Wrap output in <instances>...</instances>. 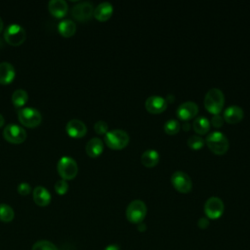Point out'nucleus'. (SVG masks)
<instances>
[{
	"label": "nucleus",
	"mask_w": 250,
	"mask_h": 250,
	"mask_svg": "<svg viewBox=\"0 0 250 250\" xmlns=\"http://www.w3.org/2000/svg\"><path fill=\"white\" fill-rule=\"evenodd\" d=\"M59 175L63 180H72L78 173V166L76 161L69 156H62L57 164Z\"/></svg>",
	"instance_id": "nucleus-6"
},
{
	"label": "nucleus",
	"mask_w": 250,
	"mask_h": 250,
	"mask_svg": "<svg viewBox=\"0 0 250 250\" xmlns=\"http://www.w3.org/2000/svg\"><path fill=\"white\" fill-rule=\"evenodd\" d=\"M15 212L13 208L6 204V203H0V221L4 223H10L14 220Z\"/></svg>",
	"instance_id": "nucleus-25"
},
{
	"label": "nucleus",
	"mask_w": 250,
	"mask_h": 250,
	"mask_svg": "<svg viewBox=\"0 0 250 250\" xmlns=\"http://www.w3.org/2000/svg\"><path fill=\"white\" fill-rule=\"evenodd\" d=\"M146 215V205L141 199L131 201L126 208V218L132 224L143 223Z\"/></svg>",
	"instance_id": "nucleus-4"
},
{
	"label": "nucleus",
	"mask_w": 250,
	"mask_h": 250,
	"mask_svg": "<svg viewBox=\"0 0 250 250\" xmlns=\"http://www.w3.org/2000/svg\"><path fill=\"white\" fill-rule=\"evenodd\" d=\"M16 75L15 67L8 62H0V84L6 85L11 83Z\"/></svg>",
	"instance_id": "nucleus-19"
},
{
	"label": "nucleus",
	"mask_w": 250,
	"mask_h": 250,
	"mask_svg": "<svg viewBox=\"0 0 250 250\" xmlns=\"http://www.w3.org/2000/svg\"><path fill=\"white\" fill-rule=\"evenodd\" d=\"M2 29H3V21H2V20L0 18V32L2 31Z\"/></svg>",
	"instance_id": "nucleus-38"
},
{
	"label": "nucleus",
	"mask_w": 250,
	"mask_h": 250,
	"mask_svg": "<svg viewBox=\"0 0 250 250\" xmlns=\"http://www.w3.org/2000/svg\"><path fill=\"white\" fill-rule=\"evenodd\" d=\"M31 191V187L29 184L27 183H21L19 186H18V192L21 194V195H27L29 194Z\"/></svg>",
	"instance_id": "nucleus-31"
},
{
	"label": "nucleus",
	"mask_w": 250,
	"mask_h": 250,
	"mask_svg": "<svg viewBox=\"0 0 250 250\" xmlns=\"http://www.w3.org/2000/svg\"><path fill=\"white\" fill-rule=\"evenodd\" d=\"M146 225L145 224H143V223H140V224H138V229L140 230V231H145L146 230Z\"/></svg>",
	"instance_id": "nucleus-35"
},
{
	"label": "nucleus",
	"mask_w": 250,
	"mask_h": 250,
	"mask_svg": "<svg viewBox=\"0 0 250 250\" xmlns=\"http://www.w3.org/2000/svg\"><path fill=\"white\" fill-rule=\"evenodd\" d=\"M243 109L238 105L228 106L223 113V118L229 124H236L243 118Z\"/></svg>",
	"instance_id": "nucleus-15"
},
{
	"label": "nucleus",
	"mask_w": 250,
	"mask_h": 250,
	"mask_svg": "<svg viewBox=\"0 0 250 250\" xmlns=\"http://www.w3.org/2000/svg\"><path fill=\"white\" fill-rule=\"evenodd\" d=\"M94 6L92 3L84 1L74 5L71 10L72 17L79 21H86L94 16Z\"/></svg>",
	"instance_id": "nucleus-11"
},
{
	"label": "nucleus",
	"mask_w": 250,
	"mask_h": 250,
	"mask_svg": "<svg viewBox=\"0 0 250 250\" xmlns=\"http://www.w3.org/2000/svg\"><path fill=\"white\" fill-rule=\"evenodd\" d=\"M225 96L218 88L210 89L204 98V106L212 114H219L224 106Z\"/></svg>",
	"instance_id": "nucleus-1"
},
{
	"label": "nucleus",
	"mask_w": 250,
	"mask_h": 250,
	"mask_svg": "<svg viewBox=\"0 0 250 250\" xmlns=\"http://www.w3.org/2000/svg\"><path fill=\"white\" fill-rule=\"evenodd\" d=\"M113 13V7L109 2H102L94 9V17L100 21H107Z\"/></svg>",
	"instance_id": "nucleus-16"
},
{
	"label": "nucleus",
	"mask_w": 250,
	"mask_h": 250,
	"mask_svg": "<svg viewBox=\"0 0 250 250\" xmlns=\"http://www.w3.org/2000/svg\"><path fill=\"white\" fill-rule=\"evenodd\" d=\"M223 123H224V118L219 114H215L211 119V124L216 128H220L223 125Z\"/></svg>",
	"instance_id": "nucleus-32"
},
{
	"label": "nucleus",
	"mask_w": 250,
	"mask_h": 250,
	"mask_svg": "<svg viewBox=\"0 0 250 250\" xmlns=\"http://www.w3.org/2000/svg\"><path fill=\"white\" fill-rule=\"evenodd\" d=\"M55 190L58 194L60 195H63L67 192L68 190V184L65 180L62 179V180H58L55 183Z\"/></svg>",
	"instance_id": "nucleus-29"
},
{
	"label": "nucleus",
	"mask_w": 250,
	"mask_h": 250,
	"mask_svg": "<svg viewBox=\"0 0 250 250\" xmlns=\"http://www.w3.org/2000/svg\"><path fill=\"white\" fill-rule=\"evenodd\" d=\"M167 104L168 103L164 98L156 95L148 97L145 103L146 109L152 114H158L163 112L166 109Z\"/></svg>",
	"instance_id": "nucleus-12"
},
{
	"label": "nucleus",
	"mask_w": 250,
	"mask_h": 250,
	"mask_svg": "<svg viewBox=\"0 0 250 250\" xmlns=\"http://www.w3.org/2000/svg\"><path fill=\"white\" fill-rule=\"evenodd\" d=\"M33 200L34 202L41 207L47 206L51 202V193L47 188L42 186H37L33 189Z\"/></svg>",
	"instance_id": "nucleus-17"
},
{
	"label": "nucleus",
	"mask_w": 250,
	"mask_h": 250,
	"mask_svg": "<svg viewBox=\"0 0 250 250\" xmlns=\"http://www.w3.org/2000/svg\"><path fill=\"white\" fill-rule=\"evenodd\" d=\"M48 9L52 16L62 18L67 14L68 6L64 0H51L48 3Z\"/></svg>",
	"instance_id": "nucleus-18"
},
{
	"label": "nucleus",
	"mask_w": 250,
	"mask_h": 250,
	"mask_svg": "<svg viewBox=\"0 0 250 250\" xmlns=\"http://www.w3.org/2000/svg\"><path fill=\"white\" fill-rule=\"evenodd\" d=\"M5 123V118L3 117V115L0 113V127H2Z\"/></svg>",
	"instance_id": "nucleus-37"
},
{
	"label": "nucleus",
	"mask_w": 250,
	"mask_h": 250,
	"mask_svg": "<svg viewBox=\"0 0 250 250\" xmlns=\"http://www.w3.org/2000/svg\"><path fill=\"white\" fill-rule=\"evenodd\" d=\"M224 209L225 205L223 200L217 196H212L205 201L204 213L208 219H219L223 215Z\"/></svg>",
	"instance_id": "nucleus-8"
},
{
	"label": "nucleus",
	"mask_w": 250,
	"mask_h": 250,
	"mask_svg": "<svg viewBox=\"0 0 250 250\" xmlns=\"http://www.w3.org/2000/svg\"><path fill=\"white\" fill-rule=\"evenodd\" d=\"M104 250H120L119 246L116 244H109Z\"/></svg>",
	"instance_id": "nucleus-34"
},
{
	"label": "nucleus",
	"mask_w": 250,
	"mask_h": 250,
	"mask_svg": "<svg viewBox=\"0 0 250 250\" xmlns=\"http://www.w3.org/2000/svg\"><path fill=\"white\" fill-rule=\"evenodd\" d=\"M3 136L9 143L21 144L26 139V132L21 126L11 123L4 128Z\"/></svg>",
	"instance_id": "nucleus-9"
},
{
	"label": "nucleus",
	"mask_w": 250,
	"mask_h": 250,
	"mask_svg": "<svg viewBox=\"0 0 250 250\" xmlns=\"http://www.w3.org/2000/svg\"><path fill=\"white\" fill-rule=\"evenodd\" d=\"M85 150L90 157H98L104 150V143L100 138H92L86 144Z\"/></svg>",
	"instance_id": "nucleus-20"
},
{
	"label": "nucleus",
	"mask_w": 250,
	"mask_h": 250,
	"mask_svg": "<svg viewBox=\"0 0 250 250\" xmlns=\"http://www.w3.org/2000/svg\"><path fill=\"white\" fill-rule=\"evenodd\" d=\"M197 112H198L197 104L194 102H190V101L181 104L176 110L177 116L184 121H188L195 117Z\"/></svg>",
	"instance_id": "nucleus-13"
},
{
	"label": "nucleus",
	"mask_w": 250,
	"mask_h": 250,
	"mask_svg": "<svg viewBox=\"0 0 250 250\" xmlns=\"http://www.w3.org/2000/svg\"><path fill=\"white\" fill-rule=\"evenodd\" d=\"M197 226H198V228H200V229H202L208 228V226H209V220H208V218H205V217L200 218V219L197 221Z\"/></svg>",
	"instance_id": "nucleus-33"
},
{
	"label": "nucleus",
	"mask_w": 250,
	"mask_h": 250,
	"mask_svg": "<svg viewBox=\"0 0 250 250\" xmlns=\"http://www.w3.org/2000/svg\"><path fill=\"white\" fill-rule=\"evenodd\" d=\"M141 161L146 167H154L159 161V153L154 149H146L143 152Z\"/></svg>",
	"instance_id": "nucleus-21"
},
{
	"label": "nucleus",
	"mask_w": 250,
	"mask_h": 250,
	"mask_svg": "<svg viewBox=\"0 0 250 250\" xmlns=\"http://www.w3.org/2000/svg\"><path fill=\"white\" fill-rule=\"evenodd\" d=\"M27 100H28V94L23 89H18L12 95L13 104L18 108H21V106H23L26 104Z\"/></svg>",
	"instance_id": "nucleus-24"
},
{
	"label": "nucleus",
	"mask_w": 250,
	"mask_h": 250,
	"mask_svg": "<svg viewBox=\"0 0 250 250\" xmlns=\"http://www.w3.org/2000/svg\"><path fill=\"white\" fill-rule=\"evenodd\" d=\"M65 131L68 136L72 138H82L87 133L85 123L79 119H71L66 123Z\"/></svg>",
	"instance_id": "nucleus-14"
},
{
	"label": "nucleus",
	"mask_w": 250,
	"mask_h": 250,
	"mask_svg": "<svg viewBox=\"0 0 250 250\" xmlns=\"http://www.w3.org/2000/svg\"><path fill=\"white\" fill-rule=\"evenodd\" d=\"M192 128L196 134L204 135L210 129V121L203 115L198 116L193 120Z\"/></svg>",
	"instance_id": "nucleus-23"
},
{
	"label": "nucleus",
	"mask_w": 250,
	"mask_h": 250,
	"mask_svg": "<svg viewBox=\"0 0 250 250\" xmlns=\"http://www.w3.org/2000/svg\"><path fill=\"white\" fill-rule=\"evenodd\" d=\"M130 137L126 131L121 129H114L107 131L104 135L105 145L111 149H122L129 144Z\"/></svg>",
	"instance_id": "nucleus-3"
},
{
	"label": "nucleus",
	"mask_w": 250,
	"mask_h": 250,
	"mask_svg": "<svg viewBox=\"0 0 250 250\" xmlns=\"http://www.w3.org/2000/svg\"><path fill=\"white\" fill-rule=\"evenodd\" d=\"M209 149L218 155H223L228 151L229 141L228 138L220 131H213L209 133L205 140Z\"/></svg>",
	"instance_id": "nucleus-2"
},
{
	"label": "nucleus",
	"mask_w": 250,
	"mask_h": 250,
	"mask_svg": "<svg viewBox=\"0 0 250 250\" xmlns=\"http://www.w3.org/2000/svg\"><path fill=\"white\" fill-rule=\"evenodd\" d=\"M18 117L20 122L29 128L37 127L42 120L40 111L34 107H21L18 111Z\"/></svg>",
	"instance_id": "nucleus-5"
},
{
	"label": "nucleus",
	"mask_w": 250,
	"mask_h": 250,
	"mask_svg": "<svg viewBox=\"0 0 250 250\" xmlns=\"http://www.w3.org/2000/svg\"><path fill=\"white\" fill-rule=\"evenodd\" d=\"M107 129H108L107 123L105 121H103V120L97 121L94 125V130L99 135H104V134L105 135L107 133Z\"/></svg>",
	"instance_id": "nucleus-30"
},
{
	"label": "nucleus",
	"mask_w": 250,
	"mask_h": 250,
	"mask_svg": "<svg viewBox=\"0 0 250 250\" xmlns=\"http://www.w3.org/2000/svg\"><path fill=\"white\" fill-rule=\"evenodd\" d=\"M181 125L176 119H169L164 124V131L168 135H175L180 131Z\"/></svg>",
	"instance_id": "nucleus-26"
},
{
	"label": "nucleus",
	"mask_w": 250,
	"mask_h": 250,
	"mask_svg": "<svg viewBox=\"0 0 250 250\" xmlns=\"http://www.w3.org/2000/svg\"><path fill=\"white\" fill-rule=\"evenodd\" d=\"M31 250H59V249L53 242L43 239L35 242Z\"/></svg>",
	"instance_id": "nucleus-28"
},
{
	"label": "nucleus",
	"mask_w": 250,
	"mask_h": 250,
	"mask_svg": "<svg viewBox=\"0 0 250 250\" xmlns=\"http://www.w3.org/2000/svg\"><path fill=\"white\" fill-rule=\"evenodd\" d=\"M173 187L182 193H188L192 188V182L189 176L183 171H175L171 176Z\"/></svg>",
	"instance_id": "nucleus-10"
},
{
	"label": "nucleus",
	"mask_w": 250,
	"mask_h": 250,
	"mask_svg": "<svg viewBox=\"0 0 250 250\" xmlns=\"http://www.w3.org/2000/svg\"><path fill=\"white\" fill-rule=\"evenodd\" d=\"M25 37L26 34L24 28L18 23L8 25L4 31V38L6 42L12 46H20L24 42Z\"/></svg>",
	"instance_id": "nucleus-7"
},
{
	"label": "nucleus",
	"mask_w": 250,
	"mask_h": 250,
	"mask_svg": "<svg viewBox=\"0 0 250 250\" xmlns=\"http://www.w3.org/2000/svg\"><path fill=\"white\" fill-rule=\"evenodd\" d=\"M60 34L63 37H70L76 31V24L71 20H62L58 25Z\"/></svg>",
	"instance_id": "nucleus-22"
},
{
	"label": "nucleus",
	"mask_w": 250,
	"mask_h": 250,
	"mask_svg": "<svg viewBox=\"0 0 250 250\" xmlns=\"http://www.w3.org/2000/svg\"><path fill=\"white\" fill-rule=\"evenodd\" d=\"M205 144V141L199 135H192L188 139V146L194 150L201 149Z\"/></svg>",
	"instance_id": "nucleus-27"
},
{
	"label": "nucleus",
	"mask_w": 250,
	"mask_h": 250,
	"mask_svg": "<svg viewBox=\"0 0 250 250\" xmlns=\"http://www.w3.org/2000/svg\"><path fill=\"white\" fill-rule=\"evenodd\" d=\"M190 127H191V125H190V124H188V123H185V124H184V126H183V128H184V130H185V131H188V130L190 129Z\"/></svg>",
	"instance_id": "nucleus-36"
}]
</instances>
